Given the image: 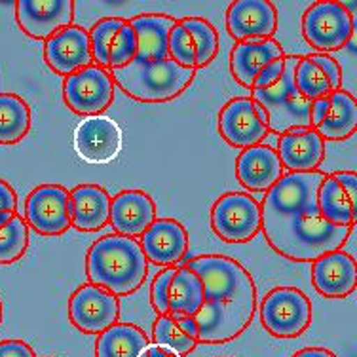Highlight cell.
Instances as JSON below:
<instances>
[{"instance_id": "cell-25", "label": "cell", "mask_w": 357, "mask_h": 357, "mask_svg": "<svg viewBox=\"0 0 357 357\" xmlns=\"http://www.w3.org/2000/svg\"><path fill=\"white\" fill-rule=\"evenodd\" d=\"M128 21L137 35L135 63H158L169 59L167 42L178 20L167 14H139Z\"/></svg>"}, {"instance_id": "cell-15", "label": "cell", "mask_w": 357, "mask_h": 357, "mask_svg": "<svg viewBox=\"0 0 357 357\" xmlns=\"http://www.w3.org/2000/svg\"><path fill=\"white\" fill-rule=\"evenodd\" d=\"M139 245L149 262L160 268H175L186 261L190 236L183 222L165 217L152 222L151 228L141 236Z\"/></svg>"}, {"instance_id": "cell-30", "label": "cell", "mask_w": 357, "mask_h": 357, "mask_svg": "<svg viewBox=\"0 0 357 357\" xmlns=\"http://www.w3.org/2000/svg\"><path fill=\"white\" fill-rule=\"evenodd\" d=\"M295 84L301 96L308 101L329 97L333 91L340 89L331 80V76L321 69V65L314 59V54L301 55L295 69Z\"/></svg>"}, {"instance_id": "cell-35", "label": "cell", "mask_w": 357, "mask_h": 357, "mask_svg": "<svg viewBox=\"0 0 357 357\" xmlns=\"http://www.w3.org/2000/svg\"><path fill=\"white\" fill-rule=\"evenodd\" d=\"M137 57V35L130 25V21H126L124 27L118 31L114 36V42L110 46L109 52V70L122 69L126 65L135 61Z\"/></svg>"}, {"instance_id": "cell-6", "label": "cell", "mask_w": 357, "mask_h": 357, "mask_svg": "<svg viewBox=\"0 0 357 357\" xmlns=\"http://www.w3.org/2000/svg\"><path fill=\"white\" fill-rule=\"evenodd\" d=\"M303 36L316 54H327L342 50L354 40L356 17L346 4L338 0H319L303 15Z\"/></svg>"}, {"instance_id": "cell-10", "label": "cell", "mask_w": 357, "mask_h": 357, "mask_svg": "<svg viewBox=\"0 0 357 357\" xmlns=\"http://www.w3.org/2000/svg\"><path fill=\"white\" fill-rule=\"evenodd\" d=\"M219 133L234 149H251L270 135L268 116L251 97H234L219 112Z\"/></svg>"}, {"instance_id": "cell-20", "label": "cell", "mask_w": 357, "mask_h": 357, "mask_svg": "<svg viewBox=\"0 0 357 357\" xmlns=\"http://www.w3.org/2000/svg\"><path fill=\"white\" fill-rule=\"evenodd\" d=\"M312 283L325 298H346L356 291V259L342 249L319 257L312 262Z\"/></svg>"}, {"instance_id": "cell-46", "label": "cell", "mask_w": 357, "mask_h": 357, "mask_svg": "<svg viewBox=\"0 0 357 357\" xmlns=\"http://www.w3.org/2000/svg\"><path fill=\"white\" fill-rule=\"evenodd\" d=\"M15 213H12V211H0V227H4V225H8L10 220H12V217H14Z\"/></svg>"}, {"instance_id": "cell-23", "label": "cell", "mask_w": 357, "mask_h": 357, "mask_svg": "<svg viewBox=\"0 0 357 357\" xmlns=\"http://www.w3.org/2000/svg\"><path fill=\"white\" fill-rule=\"evenodd\" d=\"M275 152L287 173L316 172L325 160V141L316 130H293L280 135Z\"/></svg>"}, {"instance_id": "cell-1", "label": "cell", "mask_w": 357, "mask_h": 357, "mask_svg": "<svg viewBox=\"0 0 357 357\" xmlns=\"http://www.w3.org/2000/svg\"><path fill=\"white\" fill-rule=\"evenodd\" d=\"M327 173H283L261 204L262 228L275 253L296 262H314L342 249L351 228L335 227L319 215L317 188Z\"/></svg>"}, {"instance_id": "cell-5", "label": "cell", "mask_w": 357, "mask_h": 357, "mask_svg": "<svg viewBox=\"0 0 357 357\" xmlns=\"http://www.w3.org/2000/svg\"><path fill=\"white\" fill-rule=\"evenodd\" d=\"M301 55H285V70L282 78L268 89H251V99L264 109L268 130L283 135L293 130H312L310 109L312 101L304 99L295 84V69Z\"/></svg>"}, {"instance_id": "cell-13", "label": "cell", "mask_w": 357, "mask_h": 357, "mask_svg": "<svg viewBox=\"0 0 357 357\" xmlns=\"http://www.w3.org/2000/svg\"><path fill=\"white\" fill-rule=\"evenodd\" d=\"M25 222L40 236H59L70 228L69 190L61 185H40L25 199Z\"/></svg>"}, {"instance_id": "cell-42", "label": "cell", "mask_w": 357, "mask_h": 357, "mask_svg": "<svg viewBox=\"0 0 357 357\" xmlns=\"http://www.w3.org/2000/svg\"><path fill=\"white\" fill-rule=\"evenodd\" d=\"M327 110H329V97H321V99L312 101V109H310V122H312V130L321 122L323 116L327 114Z\"/></svg>"}, {"instance_id": "cell-36", "label": "cell", "mask_w": 357, "mask_h": 357, "mask_svg": "<svg viewBox=\"0 0 357 357\" xmlns=\"http://www.w3.org/2000/svg\"><path fill=\"white\" fill-rule=\"evenodd\" d=\"M167 52H169V59L175 61L185 69L196 70V46L190 33L186 31L181 23L172 29L169 33V42H167Z\"/></svg>"}, {"instance_id": "cell-37", "label": "cell", "mask_w": 357, "mask_h": 357, "mask_svg": "<svg viewBox=\"0 0 357 357\" xmlns=\"http://www.w3.org/2000/svg\"><path fill=\"white\" fill-rule=\"evenodd\" d=\"M173 274H175V268H164L152 280L151 304L154 312H156V316H169V308H167V289H169V282H172Z\"/></svg>"}, {"instance_id": "cell-31", "label": "cell", "mask_w": 357, "mask_h": 357, "mask_svg": "<svg viewBox=\"0 0 357 357\" xmlns=\"http://www.w3.org/2000/svg\"><path fill=\"white\" fill-rule=\"evenodd\" d=\"M190 33L196 46V69L207 67L219 54V33L204 17H185L178 21Z\"/></svg>"}, {"instance_id": "cell-19", "label": "cell", "mask_w": 357, "mask_h": 357, "mask_svg": "<svg viewBox=\"0 0 357 357\" xmlns=\"http://www.w3.org/2000/svg\"><path fill=\"white\" fill-rule=\"evenodd\" d=\"M156 219H158L156 204L151 198V194L144 190L128 188L118 192L114 198H110L109 222L118 236L137 240Z\"/></svg>"}, {"instance_id": "cell-48", "label": "cell", "mask_w": 357, "mask_h": 357, "mask_svg": "<svg viewBox=\"0 0 357 357\" xmlns=\"http://www.w3.org/2000/svg\"><path fill=\"white\" fill-rule=\"evenodd\" d=\"M46 357H52V356H46Z\"/></svg>"}, {"instance_id": "cell-18", "label": "cell", "mask_w": 357, "mask_h": 357, "mask_svg": "<svg viewBox=\"0 0 357 357\" xmlns=\"http://www.w3.org/2000/svg\"><path fill=\"white\" fill-rule=\"evenodd\" d=\"M42 55L50 69L63 78L75 75L93 63L88 31L75 23L44 42Z\"/></svg>"}, {"instance_id": "cell-40", "label": "cell", "mask_w": 357, "mask_h": 357, "mask_svg": "<svg viewBox=\"0 0 357 357\" xmlns=\"http://www.w3.org/2000/svg\"><path fill=\"white\" fill-rule=\"evenodd\" d=\"M314 59H316L319 65H321V69L331 76V80L335 82L337 88H342V67H340V63L335 59V57H331L327 54H314Z\"/></svg>"}, {"instance_id": "cell-8", "label": "cell", "mask_w": 357, "mask_h": 357, "mask_svg": "<svg viewBox=\"0 0 357 357\" xmlns=\"http://www.w3.org/2000/svg\"><path fill=\"white\" fill-rule=\"evenodd\" d=\"M209 222L225 243H248L262 228L261 204L245 192H227L211 207Z\"/></svg>"}, {"instance_id": "cell-21", "label": "cell", "mask_w": 357, "mask_h": 357, "mask_svg": "<svg viewBox=\"0 0 357 357\" xmlns=\"http://www.w3.org/2000/svg\"><path fill=\"white\" fill-rule=\"evenodd\" d=\"M278 152L268 144H257L240 152L236 160V177L249 192H268L283 177Z\"/></svg>"}, {"instance_id": "cell-29", "label": "cell", "mask_w": 357, "mask_h": 357, "mask_svg": "<svg viewBox=\"0 0 357 357\" xmlns=\"http://www.w3.org/2000/svg\"><path fill=\"white\" fill-rule=\"evenodd\" d=\"M33 124L29 103L17 93H0V144L21 143Z\"/></svg>"}, {"instance_id": "cell-39", "label": "cell", "mask_w": 357, "mask_h": 357, "mask_svg": "<svg viewBox=\"0 0 357 357\" xmlns=\"http://www.w3.org/2000/svg\"><path fill=\"white\" fill-rule=\"evenodd\" d=\"M0 357H38L33 346L20 338H8L0 342Z\"/></svg>"}, {"instance_id": "cell-45", "label": "cell", "mask_w": 357, "mask_h": 357, "mask_svg": "<svg viewBox=\"0 0 357 357\" xmlns=\"http://www.w3.org/2000/svg\"><path fill=\"white\" fill-rule=\"evenodd\" d=\"M173 319L177 321L178 327L185 331L188 337H192L196 340V321H194V317H173Z\"/></svg>"}, {"instance_id": "cell-49", "label": "cell", "mask_w": 357, "mask_h": 357, "mask_svg": "<svg viewBox=\"0 0 357 357\" xmlns=\"http://www.w3.org/2000/svg\"><path fill=\"white\" fill-rule=\"evenodd\" d=\"M222 357H228V356H222Z\"/></svg>"}, {"instance_id": "cell-33", "label": "cell", "mask_w": 357, "mask_h": 357, "mask_svg": "<svg viewBox=\"0 0 357 357\" xmlns=\"http://www.w3.org/2000/svg\"><path fill=\"white\" fill-rule=\"evenodd\" d=\"M29 230L25 219L15 213L12 220L0 227V264H12L27 253Z\"/></svg>"}, {"instance_id": "cell-14", "label": "cell", "mask_w": 357, "mask_h": 357, "mask_svg": "<svg viewBox=\"0 0 357 357\" xmlns=\"http://www.w3.org/2000/svg\"><path fill=\"white\" fill-rule=\"evenodd\" d=\"M75 0H17L15 21L35 40H48L75 21Z\"/></svg>"}, {"instance_id": "cell-28", "label": "cell", "mask_w": 357, "mask_h": 357, "mask_svg": "<svg viewBox=\"0 0 357 357\" xmlns=\"http://www.w3.org/2000/svg\"><path fill=\"white\" fill-rule=\"evenodd\" d=\"M149 344L151 338L141 327L118 321L97 335L96 357H141Z\"/></svg>"}, {"instance_id": "cell-34", "label": "cell", "mask_w": 357, "mask_h": 357, "mask_svg": "<svg viewBox=\"0 0 357 357\" xmlns=\"http://www.w3.org/2000/svg\"><path fill=\"white\" fill-rule=\"evenodd\" d=\"M128 20L124 17H103L88 31L89 36V48H91V57L97 67H103L109 70V52L114 36L118 31L124 27Z\"/></svg>"}, {"instance_id": "cell-7", "label": "cell", "mask_w": 357, "mask_h": 357, "mask_svg": "<svg viewBox=\"0 0 357 357\" xmlns=\"http://www.w3.org/2000/svg\"><path fill=\"white\" fill-rule=\"evenodd\" d=\"M259 316L268 335L275 338H298L312 325L314 310L301 289L280 285L264 295L259 304Z\"/></svg>"}, {"instance_id": "cell-16", "label": "cell", "mask_w": 357, "mask_h": 357, "mask_svg": "<svg viewBox=\"0 0 357 357\" xmlns=\"http://www.w3.org/2000/svg\"><path fill=\"white\" fill-rule=\"evenodd\" d=\"M225 25L236 44L266 40L278 31V10L270 0H236L228 6Z\"/></svg>"}, {"instance_id": "cell-11", "label": "cell", "mask_w": 357, "mask_h": 357, "mask_svg": "<svg viewBox=\"0 0 357 357\" xmlns=\"http://www.w3.org/2000/svg\"><path fill=\"white\" fill-rule=\"evenodd\" d=\"M73 146L78 158L89 165L114 162L124 149V133L109 116H86L76 126Z\"/></svg>"}, {"instance_id": "cell-32", "label": "cell", "mask_w": 357, "mask_h": 357, "mask_svg": "<svg viewBox=\"0 0 357 357\" xmlns=\"http://www.w3.org/2000/svg\"><path fill=\"white\" fill-rule=\"evenodd\" d=\"M152 344L172 350L178 357L188 356L198 348V342L181 329L172 316H158L152 325Z\"/></svg>"}, {"instance_id": "cell-26", "label": "cell", "mask_w": 357, "mask_h": 357, "mask_svg": "<svg viewBox=\"0 0 357 357\" xmlns=\"http://www.w3.org/2000/svg\"><path fill=\"white\" fill-rule=\"evenodd\" d=\"M323 141H346L357 130V101L346 89H337L329 96V110L314 128Z\"/></svg>"}, {"instance_id": "cell-9", "label": "cell", "mask_w": 357, "mask_h": 357, "mask_svg": "<svg viewBox=\"0 0 357 357\" xmlns=\"http://www.w3.org/2000/svg\"><path fill=\"white\" fill-rule=\"evenodd\" d=\"M63 101L80 116H99L114 101L112 76L96 63L63 78Z\"/></svg>"}, {"instance_id": "cell-2", "label": "cell", "mask_w": 357, "mask_h": 357, "mask_svg": "<svg viewBox=\"0 0 357 357\" xmlns=\"http://www.w3.org/2000/svg\"><path fill=\"white\" fill-rule=\"evenodd\" d=\"M185 266L204 282V306L194 317L198 344H227L240 337L259 306L248 268L227 255L194 257Z\"/></svg>"}, {"instance_id": "cell-38", "label": "cell", "mask_w": 357, "mask_h": 357, "mask_svg": "<svg viewBox=\"0 0 357 357\" xmlns=\"http://www.w3.org/2000/svg\"><path fill=\"white\" fill-rule=\"evenodd\" d=\"M283 70H285V55H283L282 59H275L270 65H266L264 69L257 75L253 82V88L251 89H268L272 88L280 78H282Z\"/></svg>"}, {"instance_id": "cell-3", "label": "cell", "mask_w": 357, "mask_h": 357, "mask_svg": "<svg viewBox=\"0 0 357 357\" xmlns=\"http://www.w3.org/2000/svg\"><path fill=\"white\" fill-rule=\"evenodd\" d=\"M149 261L139 240L107 234L91 243L86 255L88 283L109 291L114 296H128L135 293L146 280Z\"/></svg>"}, {"instance_id": "cell-43", "label": "cell", "mask_w": 357, "mask_h": 357, "mask_svg": "<svg viewBox=\"0 0 357 357\" xmlns=\"http://www.w3.org/2000/svg\"><path fill=\"white\" fill-rule=\"evenodd\" d=\"M291 357H337V354L323 346H306L303 350L295 351Z\"/></svg>"}, {"instance_id": "cell-4", "label": "cell", "mask_w": 357, "mask_h": 357, "mask_svg": "<svg viewBox=\"0 0 357 357\" xmlns=\"http://www.w3.org/2000/svg\"><path fill=\"white\" fill-rule=\"evenodd\" d=\"M112 82L126 96L141 103H167L185 93L194 82L196 70L185 69L172 59L158 63H130L109 70Z\"/></svg>"}, {"instance_id": "cell-44", "label": "cell", "mask_w": 357, "mask_h": 357, "mask_svg": "<svg viewBox=\"0 0 357 357\" xmlns=\"http://www.w3.org/2000/svg\"><path fill=\"white\" fill-rule=\"evenodd\" d=\"M141 357H178L177 354H173L172 350H165L162 346H156V344H149L146 350L141 354Z\"/></svg>"}, {"instance_id": "cell-27", "label": "cell", "mask_w": 357, "mask_h": 357, "mask_svg": "<svg viewBox=\"0 0 357 357\" xmlns=\"http://www.w3.org/2000/svg\"><path fill=\"white\" fill-rule=\"evenodd\" d=\"M204 306V282L188 266L175 268L169 289L167 308L172 317H196Z\"/></svg>"}, {"instance_id": "cell-24", "label": "cell", "mask_w": 357, "mask_h": 357, "mask_svg": "<svg viewBox=\"0 0 357 357\" xmlns=\"http://www.w3.org/2000/svg\"><path fill=\"white\" fill-rule=\"evenodd\" d=\"M283 55L282 44L274 38L240 42L230 52V73L236 82L251 91L257 75L272 61L282 59Z\"/></svg>"}, {"instance_id": "cell-17", "label": "cell", "mask_w": 357, "mask_h": 357, "mask_svg": "<svg viewBox=\"0 0 357 357\" xmlns=\"http://www.w3.org/2000/svg\"><path fill=\"white\" fill-rule=\"evenodd\" d=\"M357 175L354 172H335L325 175L317 188L319 215L335 227H356Z\"/></svg>"}, {"instance_id": "cell-41", "label": "cell", "mask_w": 357, "mask_h": 357, "mask_svg": "<svg viewBox=\"0 0 357 357\" xmlns=\"http://www.w3.org/2000/svg\"><path fill=\"white\" fill-rule=\"evenodd\" d=\"M0 211L17 213V194L4 178H0Z\"/></svg>"}, {"instance_id": "cell-22", "label": "cell", "mask_w": 357, "mask_h": 357, "mask_svg": "<svg viewBox=\"0 0 357 357\" xmlns=\"http://www.w3.org/2000/svg\"><path fill=\"white\" fill-rule=\"evenodd\" d=\"M110 196L101 185L84 183L69 190L70 228L97 232L109 225Z\"/></svg>"}, {"instance_id": "cell-12", "label": "cell", "mask_w": 357, "mask_h": 357, "mask_svg": "<svg viewBox=\"0 0 357 357\" xmlns=\"http://www.w3.org/2000/svg\"><path fill=\"white\" fill-rule=\"evenodd\" d=\"M69 319L86 335H101L120 319V298L91 283H84L69 298Z\"/></svg>"}, {"instance_id": "cell-47", "label": "cell", "mask_w": 357, "mask_h": 357, "mask_svg": "<svg viewBox=\"0 0 357 357\" xmlns=\"http://www.w3.org/2000/svg\"><path fill=\"white\" fill-rule=\"evenodd\" d=\"M2 314H4V310H2V301H0V323H2Z\"/></svg>"}]
</instances>
